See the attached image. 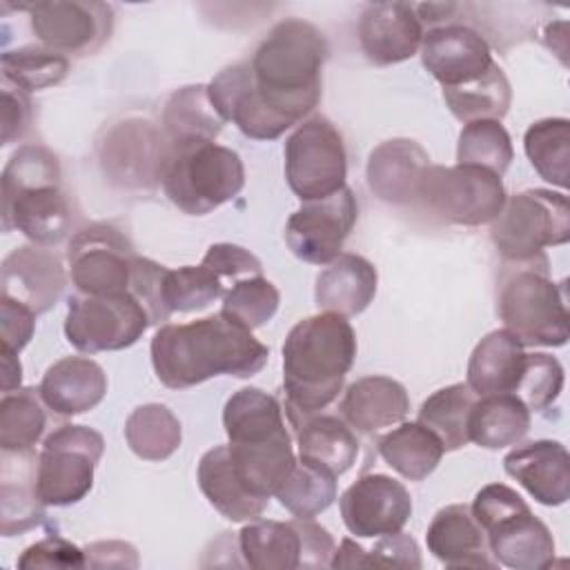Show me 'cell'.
<instances>
[{
	"mask_svg": "<svg viewBox=\"0 0 570 570\" xmlns=\"http://www.w3.org/2000/svg\"><path fill=\"white\" fill-rule=\"evenodd\" d=\"M421 568V552L416 541L403 530L376 537V543L365 550L350 537L334 550L330 568Z\"/></svg>",
	"mask_w": 570,
	"mask_h": 570,
	"instance_id": "cell-43",
	"label": "cell"
},
{
	"mask_svg": "<svg viewBox=\"0 0 570 570\" xmlns=\"http://www.w3.org/2000/svg\"><path fill=\"white\" fill-rule=\"evenodd\" d=\"M341 419L361 434H374L396 423L410 412L407 390L383 374L361 376L347 385L341 399Z\"/></svg>",
	"mask_w": 570,
	"mask_h": 570,
	"instance_id": "cell-22",
	"label": "cell"
},
{
	"mask_svg": "<svg viewBox=\"0 0 570 570\" xmlns=\"http://www.w3.org/2000/svg\"><path fill=\"white\" fill-rule=\"evenodd\" d=\"M0 505L2 537L22 534L42 521L45 503L38 494V459L33 450H2Z\"/></svg>",
	"mask_w": 570,
	"mask_h": 570,
	"instance_id": "cell-26",
	"label": "cell"
},
{
	"mask_svg": "<svg viewBox=\"0 0 570 570\" xmlns=\"http://www.w3.org/2000/svg\"><path fill=\"white\" fill-rule=\"evenodd\" d=\"M503 470L543 505H563L570 497V456L563 443L539 439L510 450Z\"/></svg>",
	"mask_w": 570,
	"mask_h": 570,
	"instance_id": "cell-21",
	"label": "cell"
},
{
	"mask_svg": "<svg viewBox=\"0 0 570 570\" xmlns=\"http://www.w3.org/2000/svg\"><path fill=\"white\" fill-rule=\"evenodd\" d=\"M149 352L158 381L171 390L220 374L249 379L269 358L267 345L223 312L189 323H165L154 334Z\"/></svg>",
	"mask_w": 570,
	"mask_h": 570,
	"instance_id": "cell-2",
	"label": "cell"
},
{
	"mask_svg": "<svg viewBox=\"0 0 570 570\" xmlns=\"http://www.w3.org/2000/svg\"><path fill=\"white\" fill-rule=\"evenodd\" d=\"M0 69L4 85L31 94L62 82L69 73V58L45 45H24L4 51Z\"/></svg>",
	"mask_w": 570,
	"mask_h": 570,
	"instance_id": "cell-40",
	"label": "cell"
},
{
	"mask_svg": "<svg viewBox=\"0 0 570 570\" xmlns=\"http://www.w3.org/2000/svg\"><path fill=\"white\" fill-rule=\"evenodd\" d=\"M470 510L485 532L494 563L512 570H543L552 566V532L532 514L517 490L503 483H488L476 492Z\"/></svg>",
	"mask_w": 570,
	"mask_h": 570,
	"instance_id": "cell-7",
	"label": "cell"
},
{
	"mask_svg": "<svg viewBox=\"0 0 570 570\" xmlns=\"http://www.w3.org/2000/svg\"><path fill=\"white\" fill-rule=\"evenodd\" d=\"M490 238L505 263H528L546 247L570 240L568 196L552 189H525L505 198L490 223Z\"/></svg>",
	"mask_w": 570,
	"mask_h": 570,
	"instance_id": "cell-8",
	"label": "cell"
},
{
	"mask_svg": "<svg viewBox=\"0 0 570 570\" xmlns=\"http://www.w3.org/2000/svg\"><path fill=\"white\" fill-rule=\"evenodd\" d=\"M67 285L62 261L51 247L20 245L11 249L0 267V296L20 301L36 314L51 309Z\"/></svg>",
	"mask_w": 570,
	"mask_h": 570,
	"instance_id": "cell-19",
	"label": "cell"
},
{
	"mask_svg": "<svg viewBox=\"0 0 570 570\" xmlns=\"http://www.w3.org/2000/svg\"><path fill=\"white\" fill-rule=\"evenodd\" d=\"M476 394L468 383H452L432 392L419 410V423L441 441L443 450H459L470 443L468 419Z\"/></svg>",
	"mask_w": 570,
	"mask_h": 570,
	"instance_id": "cell-36",
	"label": "cell"
},
{
	"mask_svg": "<svg viewBox=\"0 0 570 570\" xmlns=\"http://www.w3.org/2000/svg\"><path fill=\"white\" fill-rule=\"evenodd\" d=\"M40 396L58 416H76L94 410L107 394L105 370L87 356H65L42 376Z\"/></svg>",
	"mask_w": 570,
	"mask_h": 570,
	"instance_id": "cell-24",
	"label": "cell"
},
{
	"mask_svg": "<svg viewBox=\"0 0 570 570\" xmlns=\"http://www.w3.org/2000/svg\"><path fill=\"white\" fill-rule=\"evenodd\" d=\"M145 307L129 294H73L67 303L65 336L85 354L131 347L149 327Z\"/></svg>",
	"mask_w": 570,
	"mask_h": 570,
	"instance_id": "cell-12",
	"label": "cell"
},
{
	"mask_svg": "<svg viewBox=\"0 0 570 570\" xmlns=\"http://www.w3.org/2000/svg\"><path fill=\"white\" fill-rule=\"evenodd\" d=\"M87 554L60 534H47L45 539L24 548L18 557V568H85Z\"/></svg>",
	"mask_w": 570,
	"mask_h": 570,
	"instance_id": "cell-49",
	"label": "cell"
},
{
	"mask_svg": "<svg viewBox=\"0 0 570 570\" xmlns=\"http://www.w3.org/2000/svg\"><path fill=\"white\" fill-rule=\"evenodd\" d=\"M165 151V134L147 120L129 118L107 131L100 145V163L105 174L120 185L151 187L160 183Z\"/></svg>",
	"mask_w": 570,
	"mask_h": 570,
	"instance_id": "cell-18",
	"label": "cell"
},
{
	"mask_svg": "<svg viewBox=\"0 0 570 570\" xmlns=\"http://www.w3.org/2000/svg\"><path fill=\"white\" fill-rule=\"evenodd\" d=\"M497 312L503 330L523 347H561L568 341L566 287L548 276L546 254L528 263H505L499 276Z\"/></svg>",
	"mask_w": 570,
	"mask_h": 570,
	"instance_id": "cell-5",
	"label": "cell"
},
{
	"mask_svg": "<svg viewBox=\"0 0 570 570\" xmlns=\"http://www.w3.org/2000/svg\"><path fill=\"white\" fill-rule=\"evenodd\" d=\"M167 267L158 265L151 258L145 256H134L131 261V278H129V294L145 307L149 323L160 325L165 323L171 314L165 307L163 301V276Z\"/></svg>",
	"mask_w": 570,
	"mask_h": 570,
	"instance_id": "cell-48",
	"label": "cell"
},
{
	"mask_svg": "<svg viewBox=\"0 0 570 570\" xmlns=\"http://www.w3.org/2000/svg\"><path fill=\"white\" fill-rule=\"evenodd\" d=\"M274 497L292 517L314 519L334 503L336 476L325 468L298 459Z\"/></svg>",
	"mask_w": 570,
	"mask_h": 570,
	"instance_id": "cell-42",
	"label": "cell"
},
{
	"mask_svg": "<svg viewBox=\"0 0 570 570\" xmlns=\"http://www.w3.org/2000/svg\"><path fill=\"white\" fill-rule=\"evenodd\" d=\"M443 100L461 122L501 120L510 109L512 89L503 69L494 62L483 78L443 89Z\"/></svg>",
	"mask_w": 570,
	"mask_h": 570,
	"instance_id": "cell-38",
	"label": "cell"
},
{
	"mask_svg": "<svg viewBox=\"0 0 570 570\" xmlns=\"http://www.w3.org/2000/svg\"><path fill=\"white\" fill-rule=\"evenodd\" d=\"M160 185L189 216H205L236 198L245 185L240 156L216 140L167 142Z\"/></svg>",
	"mask_w": 570,
	"mask_h": 570,
	"instance_id": "cell-6",
	"label": "cell"
},
{
	"mask_svg": "<svg viewBox=\"0 0 570 570\" xmlns=\"http://www.w3.org/2000/svg\"><path fill=\"white\" fill-rule=\"evenodd\" d=\"M225 120L214 109L207 85H187L176 89L163 109V129L167 142L216 140Z\"/></svg>",
	"mask_w": 570,
	"mask_h": 570,
	"instance_id": "cell-35",
	"label": "cell"
},
{
	"mask_svg": "<svg viewBox=\"0 0 570 570\" xmlns=\"http://www.w3.org/2000/svg\"><path fill=\"white\" fill-rule=\"evenodd\" d=\"M29 11L31 31L40 45L71 56H87L100 49L114 27V11L98 0H51L22 4Z\"/></svg>",
	"mask_w": 570,
	"mask_h": 570,
	"instance_id": "cell-15",
	"label": "cell"
},
{
	"mask_svg": "<svg viewBox=\"0 0 570 570\" xmlns=\"http://www.w3.org/2000/svg\"><path fill=\"white\" fill-rule=\"evenodd\" d=\"M29 94L2 82V145L20 140L31 125Z\"/></svg>",
	"mask_w": 570,
	"mask_h": 570,
	"instance_id": "cell-52",
	"label": "cell"
},
{
	"mask_svg": "<svg viewBox=\"0 0 570 570\" xmlns=\"http://www.w3.org/2000/svg\"><path fill=\"white\" fill-rule=\"evenodd\" d=\"M563 367L546 352L525 354V365L514 394L528 405V410H548L563 390Z\"/></svg>",
	"mask_w": 570,
	"mask_h": 570,
	"instance_id": "cell-47",
	"label": "cell"
},
{
	"mask_svg": "<svg viewBox=\"0 0 570 570\" xmlns=\"http://www.w3.org/2000/svg\"><path fill=\"white\" fill-rule=\"evenodd\" d=\"M356 358V334L345 316L321 312L298 321L283 343L287 419L332 405Z\"/></svg>",
	"mask_w": 570,
	"mask_h": 570,
	"instance_id": "cell-3",
	"label": "cell"
},
{
	"mask_svg": "<svg viewBox=\"0 0 570 570\" xmlns=\"http://www.w3.org/2000/svg\"><path fill=\"white\" fill-rule=\"evenodd\" d=\"M105 452L100 432L87 425H60L38 454V494L45 505L62 508L82 501L94 488V472Z\"/></svg>",
	"mask_w": 570,
	"mask_h": 570,
	"instance_id": "cell-11",
	"label": "cell"
},
{
	"mask_svg": "<svg viewBox=\"0 0 570 570\" xmlns=\"http://www.w3.org/2000/svg\"><path fill=\"white\" fill-rule=\"evenodd\" d=\"M2 229H18L33 245L56 247L73 225L69 198L60 189V163L42 145L18 147L0 178Z\"/></svg>",
	"mask_w": 570,
	"mask_h": 570,
	"instance_id": "cell-4",
	"label": "cell"
},
{
	"mask_svg": "<svg viewBox=\"0 0 570 570\" xmlns=\"http://www.w3.org/2000/svg\"><path fill=\"white\" fill-rule=\"evenodd\" d=\"M36 312L13 301L9 296H0V338L2 347L11 352H20L33 336L36 330Z\"/></svg>",
	"mask_w": 570,
	"mask_h": 570,
	"instance_id": "cell-51",
	"label": "cell"
},
{
	"mask_svg": "<svg viewBox=\"0 0 570 570\" xmlns=\"http://www.w3.org/2000/svg\"><path fill=\"white\" fill-rule=\"evenodd\" d=\"M198 488L209 501V505L229 521L258 519L269 503L267 499H258L252 492H247L245 485L238 481L232 468L227 443L214 445L200 456Z\"/></svg>",
	"mask_w": 570,
	"mask_h": 570,
	"instance_id": "cell-31",
	"label": "cell"
},
{
	"mask_svg": "<svg viewBox=\"0 0 570 570\" xmlns=\"http://www.w3.org/2000/svg\"><path fill=\"white\" fill-rule=\"evenodd\" d=\"M91 568H138L136 548L125 541H96L85 548Z\"/></svg>",
	"mask_w": 570,
	"mask_h": 570,
	"instance_id": "cell-53",
	"label": "cell"
},
{
	"mask_svg": "<svg viewBox=\"0 0 570 570\" xmlns=\"http://www.w3.org/2000/svg\"><path fill=\"white\" fill-rule=\"evenodd\" d=\"M281 294L272 281L261 276H247L232 283L223 296L220 312L247 330L265 325L278 309Z\"/></svg>",
	"mask_w": 570,
	"mask_h": 570,
	"instance_id": "cell-46",
	"label": "cell"
},
{
	"mask_svg": "<svg viewBox=\"0 0 570 570\" xmlns=\"http://www.w3.org/2000/svg\"><path fill=\"white\" fill-rule=\"evenodd\" d=\"M523 149L534 171L566 189L568 163H570V122L568 118H543L528 127L523 136Z\"/></svg>",
	"mask_w": 570,
	"mask_h": 570,
	"instance_id": "cell-41",
	"label": "cell"
},
{
	"mask_svg": "<svg viewBox=\"0 0 570 570\" xmlns=\"http://www.w3.org/2000/svg\"><path fill=\"white\" fill-rule=\"evenodd\" d=\"M40 390L18 387L0 399V448L9 452L33 450L47 428Z\"/></svg>",
	"mask_w": 570,
	"mask_h": 570,
	"instance_id": "cell-39",
	"label": "cell"
},
{
	"mask_svg": "<svg viewBox=\"0 0 570 570\" xmlns=\"http://www.w3.org/2000/svg\"><path fill=\"white\" fill-rule=\"evenodd\" d=\"M376 283V267L367 258L343 252L316 276V307L345 318L356 316L374 301Z\"/></svg>",
	"mask_w": 570,
	"mask_h": 570,
	"instance_id": "cell-27",
	"label": "cell"
},
{
	"mask_svg": "<svg viewBox=\"0 0 570 570\" xmlns=\"http://www.w3.org/2000/svg\"><path fill=\"white\" fill-rule=\"evenodd\" d=\"M505 187L501 176L476 165H428L414 203H419L430 216L463 225L479 227L490 225L505 203Z\"/></svg>",
	"mask_w": 570,
	"mask_h": 570,
	"instance_id": "cell-9",
	"label": "cell"
},
{
	"mask_svg": "<svg viewBox=\"0 0 570 570\" xmlns=\"http://www.w3.org/2000/svg\"><path fill=\"white\" fill-rule=\"evenodd\" d=\"M22 381V365L18 361V354L2 347V394L18 390Z\"/></svg>",
	"mask_w": 570,
	"mask_h": 570,
	"instance_id": "cell-54",
	"label": "cell"
},
{
	"mask_svg": "<svg viewBox=\"0 0 570 570\" xmlns=\"http://www.w3.org/2000/svg\"><path fill=\"white\" fill-rule=\"evenodd\" d=\"M428 550L448 568H494L483 528L463 503L441 508L425 532Z\"/></svg>",
	"mask_w": 570,
	"mask_h": 570,
	"instance_id": "cell-25",
	"label": "cell"
},
{
	"mask_svg": "<svg viewBox=\"0 0 570 570\" xmlns=\"http://www.w3.org/2000/svg\"><path fill=\"white\" fill-rule=\"evenodd\" d=\"M358 218V203L350 187L321 198L303 203L285 225V243L296 258L309 265H330L354 229Z\"/></svg>",
	"mask_w": 570,
	"mask_h": 570,
	"instance_id": "cell-14",
	"label": "cell"
},
{
	"mask_svg": "<svg viewBox=\"0 0 570 570\" xmlns=\"http://www.w3.org/2000/svg\"><path fill=\"white\" fill-rule=\"evenodd\" d=\"M423 40V24L407 2H372L358 18V45L376 67L410 60Z\"/></svg>",
	"mask_w": 570,
	"mask_h": 570,
	"instance_id": "cell-20",
	"label": "cell"
},
{
	"mask_svg": "<svg viewBox=\"0 0 570 570\" xmlns=\"http://www.w3.org/2000/svg\"><path fill=\"white\" fill-rule=\"evenodd\" d=\"M512 158V140L501 120H474L461 129L456 145L459 165H476L503 176Z\"/></svg>",
	"mask_w": 570,
	"mask_h": 570,
	"instance_id": "cell-44",
	"label": "cell"
},
{
	"mask_svg": "<svg viewBox=\"0 0 570 570\" xmlns=\"http://www.w3.org/2000/svg\"><path fill=\"white\" fill-rule=\"evenodd\" d=\"M428 165L430 156L416 140L392 138L372 149L367 185L387 205H410Z\"/></svg>",
	"mask_w": 570,
	"mask_h": 570,
	"instance_id": "cell-23",
	"label": "cell"
},
{
	"mask_svg": "<svg viewBox=\"0 0 570 570\" xmlns=\"http://www.w3.org/2000/svg\"><path fill=\"white\" fill-rule=\"evenodd\" d=\"M530 430V410L512 392L476 396L470 419L468 439L485 450L517 445Z\"/></svg>",
	"mask_w": 570,
	"mask_h": 570,
	"instance_id": "cell-32",
	"label": "cell"
},
{
	"mask_svg": "<svg viewBox=\"0 0 570 570\" xmlns=\"http://www.w3.org/2000/svg\"><path fill=\"white\" fill-rule=\"evenodd\" d=\"M383 461L407 481L428 479L443 459V445L419 421L401 423L376 443Z\"/></svg>",
	"mask_w": 570,
	"mask_h": 570,
	"instance_id": "cell-34",
	"label": "cell"
},
{
	"mask_svg": "<svg viewBox=\"0 0 570 570\" xmlns=\"http://www.w3.org/2000/svg\"><path fill=\"white\" fill-rule=\"evenodd\" d=\"M285 178L303 203L327 198L345 187V142L325 116L303 120L285 140Z\"/></svg>",
	"mask_w": 570,
	"mask_h": 570,
	"instance_id": "cell-10",
	"label": "cell"
},
{
	"mask_svg": "<svg viewBox=\"0 0 570 570\" xmlns=\"http://www.w3.org/2000/svg\"><path fill=\"white\" fill-rule=\"evenodd\" d=\"M225 292V281L203 263L167 269L163 276V301L169 314L198 312L216 298H223Z\"/></svg>",
	"mask_w": 570,
	"mask_h": 570,
	"instance_id": "cell-45",
	"label": "cell"
},
{
	"mask_svg": "<svg viewBox=\"0 0 570 570\" xmlns=\"http://www.w3.org/2000/svg\"><path fill=\"white\" fill-rule=\"evenodd\" d=\"M296 430L298 459L330 470L334 476L345 474L358 456V439L354 430L334 414H307L289 419Z\"/></svg>",
	"mask_w": 570,
	"mask_h": 570,
	"instance_id": "cell-28",
	"label": "cell"
},
{
	"mask_svg": "<svg viewBox=\"0 0 570 570\" xmlns=\"http://www.w3.org/2000/svg\"><path fill=\"white\" fill-rule=\"evenodd\" d=\"M238 550L254 570H294L303 568V519L272 521L252 519L238 532Z\"/></svg>",
	"mask_w": 570,
	"mask_h": 570,
	"instance_id": "cell-29",
	"label": "cell"
},
{
	"mask_svg": "<svg viewBox=\"0 0 570 570\" xmlns=\"http://www.w3.org/2000/svg\"><path fill=\"white\" fill-rule=\"evenodd\" d=\"M525 365V350L508 330L485 334L470 354L468 385L476 396L512 392Z\"/></svg>",
	"mask_w": 570,
	"mask_h": 570,
	"instance_id": "cell-30",
	"label": "cell"
},
{
	"mask_svg": "<svg viewBox=\"0 0 570 570\" xmlns=\"http://www.w3.org/2000/svg\"><path fill=\"white\" fill-rule=\"evenodd\" d=\"M223 428L229 443H263L287 432L283 405L258 387H240L227 399Z\"/></svg>",
	"mask_w": 570,
	"mask_h": 570,
	"instance_id": "cell-33",
	"label": "cell"
},
{
	"mask_svg": "<svg viewBox=\"0 0 570 570\" xmlns=\"http://www.w3.org/2000/svg\"><path fill=\"white\" fill-rule=\"evenodd\" d=\"M125 439L136 456L145 461H165L180 448L183 428L167 405L145 403L127 416Z\"/></svg>",
	"mask_w": 570,
	"mask_h": 570,
	"instance_id": "cell-37",
	"label": "cell"
},
{
	"mask_svg": "<svg viewBox=\"0 0 570 570\" xmlns=\"http://www.w3.org/2000/svg\"><path fill=\"white\" fill-rule=\"evenodd\" d=\"M203 265L214 269L223 281H232V283L247 278V276L263 274L261 261L249 249L234 245V243L212 245L203 256Z\"/></svg>",
	"mask_w": 570,
	"mask_h": 570,
	"instance_id": "cell-50",
	"label": "cell"
},
{
	"mask_svg": "<svg viewBox=\"0 0 570 570\" xmlns=\"http://www.w3.org/2000/svg\"><path fill=\"white\" fill-rule=\"evenodd\" d=\"M136 252L125 232L111 223H91L78 229L67 247L71 283L82 294L129 292Z\"/></svg>",
	"mask_w": 570,
	"mask_h": 570,
	"instance_id": "cell-13",
	"label": "cell"
},
{
	"mask_svg": "<svg viewBox=\"0 0 570 570\" xmlns=\"http://www.w3.org/2000/svg\"><path fill=\"white\" fill-rule=\"evenodd\" d=\"M327 53L318 27L285 18L258 42L252 60L229 65L209 80V100L247 138L274 140L318 105Z\"/></svg>",
	"mask_w": 570,
	"mask_h": 570,
	"instance_id": "cell-1",
	"label": "cell"
},
{
	"mask_svg": "<svg viewBox=\"0 0 570 570\" xmlns=\"http://www.w3.org/2000/svg\"><path fill=\"white\" fill-rule=\"evenodd\" d=\"M421 62L443 89L470 85L494 65L488 40L459 22H445L423 31Z\"/></svg>",
	"mask_w": 570,
	"mask_h": 570,
	"instance_id": "cell-17",
	"label": "cell"
},
{
	"mask_svg": "<svg viewBox=\"0 0 570 570\" xmlns=\"http://www.w3.org/2000/svg\"><path fill=\"white\" fill-rule=\"evenodd\" d=\"M338 505L345 528L358 539L394 534L412 517V497L405 485L379 472L358 476L341 494Z\"/></svg>",
	"mask_w": 570,
	"mask_h": 570,
	"instance_id": "cell-16",
	"label": "cell"
}]
</instances>
